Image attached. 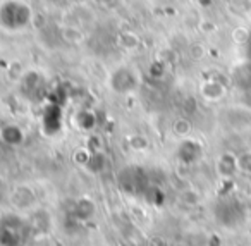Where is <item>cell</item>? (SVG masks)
<instances>
[{
  "label": "cell",
  "mask_w": 251,
  "mask_h": 246,
  "mask_svg": "<svg viewBox=\"0 0 251 246\" xmlns=\"http://www.w3.org/2000/svg\"><path fill=\"white\" fill-rule=\"evenodd\" d=\"M248 57H250V62H251V38H250V43H248Z\"/></svg>",
  "instance_id": "7a4b0ae2"
},
{
  "label": "cell",
  "mask_w": 251,
  "mask_h": 246,
  "mask_svg": "<svg viewBox=\"0 0 251 246\" xmlns=\"http://www.w3.org/2000/svg\"><path fill=\"white\" fill-rule=\"evenodd\" d=\"M237 162V170L244 174H251V152H244L241 153L236 159Z\"/></svg>",
  "instance_id": "6da1fadb"
}]
</instances>
